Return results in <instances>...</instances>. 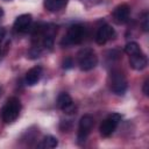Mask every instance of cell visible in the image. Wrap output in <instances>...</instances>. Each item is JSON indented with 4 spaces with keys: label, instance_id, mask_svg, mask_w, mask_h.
I'll list each match as a JSON object with an SVG mask.
<instances>
[{
    "label": "cell",
    "instance_id": "6da1fadb",
    "mask_svg": "<svg viewBox=\"0 0 149 149\" xmlns=\"http://www.w3.org/2000/svg\"><path fill=\"white\" fill-rule=\"evenodd\" d=\"M20 109H21V104H20L19 99H16L14 97L9 98L7 100V102L5 104V106L2 107V113H1L2 120L7 123L15 121L19 116Z\"/></svg>",
    "mask_w": 149,
    "mask_h": 149
},
{
    "label": "cell",
    "instance_id": "7a4b0ae2",
    "mask_svg": "<svg viewBox=\"0 0 149 149\" xmlns=\"http://www.w3.org/2000/svg\"><path fill=\"white\" fill-rule=\"evenodd\" d=\"M97 63H98V57L92 49L86 48L80 50V52L78 54V64L83 71L92 70L93 68H95Z\"/></svg>",
    "mask_w": 149,
    "mask_h": 149
},
{
    "label": "cell",
    "instance_id": "3957f363",
    "mask_svg": "<svg viewBox=\"0 0 149 149\" xmlns=\"http://www.w3.org/2000/svg\"><path fill=\"white\" fill-rule=\"evenodd\" d=\"M109 87L115 94L122 95L127 90V80L122 72L114 70L109 74Z\"/></svg>",
    "mask_w": 149,
    "mask_h": 149
},
{
    "label": "cell",
    "instance_id": "277c9868",
    "mask_svg": "<svg viewBox=\"0 0 149 149\" xmlns=\"http://www.w3.org/2000/svg\"><path fill=\"white\" fill-rule=\"evenodd\" d=\"M84 34H85V30L80 24H73L69 28L66 35L64 36V38L62 41V44H65V45L78 44L83 41Z\"/></svg>",
    "mask_w": 149,
    "mask_h": 149
},
{
    "label": "cell",
    "instance_id": "5b68a950",
    "mask_svg": "<svg viewBox=\"0 0 149 149\" xmlns=\"http://www.w3.org/2000/svg\"><path fill=\"white\" fill-rule=\"evenodd\" d=\"M121 120V115L118 113H112L109 114L100 125V134L105 137L109 136L113 134V132L116 129L119 122Z\"/></svg>",
    "mask_w": 149,
    "mask_h": 149
},
{
    "label": "cell",
    "instance_id": "8992f818",
    "mask_svg": "<svg viewBox=\"0 0 149 149\" xmlns=\"http://www.w3.org/2000/svg\"><path fill=\"white\" fill-rule=\"evenodd\" d=\"M93 123H94V120L92 115L85 114L84 116H81L79 121V128H78V141L79 142H84L86 140V137L91 133Z\"/></svg>",
    "mask_w": 149,
    "mask_h": 149
},
{
    "label": "cell",
    "instance_id": "52a82bcc",
    "mask_svg": "<svg viewBox=\"0 0 149 149\" xmlns=\"http://www.w3.org/2000/svg\"><path fill=\"white\" fill-rule=\"evenodd\" d=\"M113 35H114L113 28L111 26H108V24H105V26H102V27H100L98 29L97 35H95V41H97L98 44L102 45L107 41H109L113 37Z\"/></svg>",
    "mask_w": 149,
    "mask_h": 149
},
{
    "label": "cell",
    "instance_id": "ba28073f",
    "mask_svg": "<svg viewBox=\"0 0 149 149\" xmlns=\"http://www.w3.org/2000/svg\"><path fill=\"white\" fill-rule=\"evenodd\" d=\"M31 24V15L30 14H22L16 17L14 22V30L17 33H26L28 31Z\"/></svg>",
    "mask_w": 149,
    "mask_h": 149
},
{
    "label": "cell",
    "instance_id": "9c48e42d",
    "mask_svg": "<svg viewBox=\"0 0 149 149\" xmlns=\"http://www.w3.org/2000/svg\"><path fill=\"white\" fill-rule=\"evenodd\" d=\"M129 7L126 5V3H122L120 6H118L114 12H113V19L116 23L121 24V23H125L128 21V17H129Z\"/></svg>",
    "mask_w": 149,
    "mask_h": 149
},
{
    "label": "cell",
    "instance_id": "30bf717a",
    "mask_svg": "<svg viewBox=\"0 0 149 149\" xmlns=\"http://www.w3.org/2000/svg\"><path fill=\"white\" fill-rule=\"evenodd\" d=\"M129 64L130 66L136 70V71H140V70H143L146 66H147V57L146 55L141 51L139 54H135L133 56H129Z\"/></svg>",
    "mask_w": 149,
    "mask_h": 149
},
{
    "label": "cell",
    "instance_id": "8fae6325",
    "mask_svg": "<svg viewBox=\"0 0 149 149\" xmlns=\"http://www.w3.org/2000/svg\"><path fill=\"white\" fill-rule=\"evenodd\" d=\"M57 106L66 112V113H72L73 112V102H72V99L70 97V94L68 93H61L58 95V99H57Z\"/></svg>",
    "mask_w": 149,
    "mask_h": 149
},
{
    "label": "cell",
    "instance_id": "7c38bea8",
    "mask_svg": "<svg viewBox=\"0 0 149 149\" xmlns=\"http://www.w3.org/2000/svg\"><path fill=\"white\" fill-rule=\"evenodd\" d=\"M41 74H42V68L41 66H34V68H31L26 73V84L29 85V86L35 85L40 80Z\"/></svg>",
    "mask_w": 149,
    "mask_h": 149
},
{
    "label": "cell",
    "instance_id": "4fadbf2b",
    "mask_svg": "<svg viewBox=\"0 0 149 149\" xmlns=\"http://www.w3.org/2000/svg\"><path fill=\"white\" fill-rule=\"evenodd\" d=\"M66 5V0H45L44 7L50 12H57Z\"/></svg>",
    "mask_w": 149,
    "mask_h": 149
},
{
    "label": "cell",
    "instance_id": "5bb4252c",
    "mask_svg": "<svg viewBox=\"0 0 149 149\" xmlns=\"http://www.w3.org/2000/svg\"><path fill=\"white\" fill-rule=\"evenodd\" d=\"M58 146V141H57V139L55 137V136H51V135H48V136H45L43 140H42V142L38 144V147L40 148H56Z\"/></svg>",
    "mask_w": 149,
    "mask_h": 149
},
{
    "label": "cell",
    "instance_id": "9a60e30c",
    "mask_svg": "<svg viewBox=\"0 0 149 149\" xmlns=\"http://www.w3.org/2000/svg\"><path fill=\"white\" fill-rule=\"evenodd\" d=\"M125 51L128 56H133L135 54H139L141 52V49H140V45L136 43V42H129L126 44L125 47Z\"/></svg>",
    "mask_w": 149,
    "mask_h": 149
},
{
    "label": "cell",
    "instance_id": "2e32d148",
    "mask_svg": "<svg viewBox=\"0 0 149 149\" xmlns=\"http://www.w3.org/2000/svg\"><path fill=\"white\" fill-rule=\"evenodd\" d=\"M148 21H149V19H148V13H144L143 19H142V28H143L144 31H148V28H149Z\"/></svg>",
    "mask_w": 149,
    "mask_h": 149
},
{
    "label": "cell",
    "instance_id": "e0dca14e",
    "mask_svg": "<svg viewBox=\"0 0 149 149\" xmlns=\"http://www.w3.org/2000/svg\"><path fill=\"white\" fill-rule=\"evenodd\" d=\"M73 66V62H72V59L71 58H65V61L63 62V68L64 69H71Z\"/></svg>",
    "mask_w": 149,
    "mask_h": 149
},
{
    "label": "cell",
    "instance_id": "ac0fdd59",
    "mask_svg": "<svg viewBox=\"0 0 149 149\" xmlns=\"http://www.w3.org/2000/svg\"><path fill=\"white\" fill-rule=\"evenodd\" d=\"M143 93L146 95L149 94V80H146L144 84H143Z\"/></svg>",
    "mask_w": 149,
    "mask_h": 149
}]
</instances>
